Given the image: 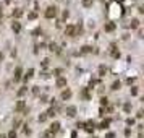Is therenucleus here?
Masks as SVG:
<instances>
[{"instance_id":"6e6552de","label":"nucleus","mask_w":144,"mask_h":138,"mask_svg":"<svg viewBox=\"0 0 144 138\" xmlns=\"http://www.w3.org/2000/svg\"><path fill=\"white\" fill-rule=\"evenodd\" d=\"M23 109H25V101H18V104L15 106V111L20 112V111H23Z\"/></svg>"},{"instance_id":"dca6fc26","label":"nucleus","mask_w":144,"mask_h":138,"mask_svg":"<svg viewBox=\"0 0 144 138\" xmlns=\"http://www.w3.org/2000/svg\"><path fill=\"white\" fill-rule=\"evenodd\" d=\"M112 49H113V50H112V55L115 57V59H118V57H120V52L115 49V46H112Z\"/></svg>"},{"instance_id":"39448f33","label":"nucleus","mask_w":144,"mask_h":138,"mask_svg":"<svg viewBox=\"0 0 144 138\" xmlns=\"http://www.w3.org/2000/svg\"><path fill=\"white\" fill-rule=\"evenodd\" d=\"M58 130H60V124L58 122H53L50 125V132H52V133H55V132H58Z\"/></svg>"},{"instance_id":"393cba45","label":"nucleus","mask_w":144,"mask_h":138,"mask_svg":"<svg viewBox=\"0 0 144 138\" xmlns=\"http://www.w3.org/2000/svg\"><path fill=\"white\" fill-rule=\"evenodd\" d=\"M50 50L52 52H58V46L57 44H50Z\"/></svg>"},{"instance_id":"c9c22d12","label":"nucleus","mask_w":144,"mask_h":138,"mask_svg":"<svg viewBox=\"0 0 144 138\" xmlns=\"http://www.w3.org/2000/svg\"><path fill=\"white\" fill-rule=\"evenodd\" d=\"M5 2H7V3H10V0H5Z\"/></svg>"},{"instance_id":"4468645a","label":"nucleus","mask_w":144,"mask_h":138,"mask_svg":"<svg viewBox=\"0 0 144 138\" xmlns=\"http://www.w3.org/2000/svg\"><path fill=\"white\" fill-rule=\"evenodd\" d=\"M45 114H47V117H53V115H55V109H53V107H50V109L47 111Z\"/></svg>"},{"instance_id":"7ed1b4c3","label":"nucleus","mask_w":144,"mask_h":138,"mask_svg":"<svg viewBox=\"0 0 144 138\" xmlns=\"http://www.w3.org/2000/svg\"><path fill=\"white\" fill-rule=\"evenodd\" d=\"M65 34H67V36H75L76 34V26H73V25L67 26V28H65Z\"/></svg>"},{"instance_id":"f3484780","label":"nucleus","mask_w":144,"mask_h":138,"mask_svg":"<svg viewBox=\"0 0 144 138\" xmlns=\"http://www.w3.org/2000/svg\"><path fill=\"white\" fill-rule=\"evenodd\" d=\"M26 93H28V88L25 86V88H21V89H20V91H18V96H25Z\"/></svg>"},{"instance_id":"2eb2a0df","label":"nucleus","mask_w":144,"mask_h":138,"mask_svg":"<svg viewBox=\"0 0 144 138\" xmlns=\"http://www.w3.org/2000/svg\"><path fill=\"white\" fill-rule=\"evenodd\" d=\"M115 29V25L113 23H109V25H105V31H113Z\"/></svg>"},{"instance_id":"aec40b11","label":"nucleus","mask_w":144,"mask_h":138,"mask_svg":"<svg viewBox=\"0 0 144 138\" xmlns=\"http://www.w3.org/2000/svg\"><path fill=\"white\" fill-rule=\"evenodd\" d=\"M99 73H100V76H104V75H105V73H107V68H105V67H104V65H102V67H100V68H99Z\"/></svg>"},{"instance_id":"f257e3e1","label":"nucleus","mask_w":144,"mask_h":138,"mask_svg":"<svg viewBox=\"0 0 144 138\" xmlns=\"http://www.w3.org/2000/svg\"><path fill=\"white\" fill-rule=\"evenodd\" d=\"M57 15V8L55 7H49L45 10V18H55Z\"/></svg>"},{"instance_id":"f704fd0d","label":"nucleus","mask_w":144,"mask_h":138,"mask_svg":"<svg viewBox=\"0 0 144 138\" xmlns=\"http://www.w3.org/2000/svg\"><path fill=\"white\" fill-rule=\"evenodd\" d=\"M2 57H3V55H2V52H0V60H2Z\"/></svg>"},{"instance_id":"423d86ee","label":"nucleus","mask_w":144,"mask_h":138,"mask_svg":"<svg viewBox=\"0 0 144 138\" xmlns=\"http://www.w3.org/2000/svg\"><path fill=\"white\" fill-rule=\"evenodd\" d=\"M11 29H13L15 33H20V31H21V25H20L18 21H15L13 25H11Z\"/></svg>"},{"instance_id":"0eeeda50","label":"nucleus","mask_w":144,"mask_h":138,"mask_svg":"<svg viewBox=\"0 0 144 138\" xmlns=\"http://www.w3.org/2000/svg\"><path fill=\"white\" fill-rule=\"evenodd\" d=\"M23 16V10L21 8H15L13 10V18H21Z\"/></svg>"},{"instance_id":"b1692460","label":"nucleus","mask_w":144,"mask_h":138,"mask_svg":"<svg viewBox=\"0 0 144 138\" xmlns=\"http://www.w3.org/2000/svg\"><path fill=\"white\" fill-rule=\"evenodd\" d=\"M33 93H34L36 96H39V93H41V89H39V86H33Z\"/></svg>"},{"instance_id":"c85d7f7f","label":"nucleus","mask_w":144,"mask_h":138,"mask_svg":"<svg viewBox=\"0 0 144 138\" xmlns=\"http://www.w3.org/2000/svg\"><path fill=\"white\" fill-rule=\"evenodd\" d=\"M44 136L45 138H53V133H52V132H47V133H44Z\"/></svg>"},{"instance_id":"f03ea898","label":"nucleus","mask_w":144,"mask_h":138,"mask_svg":"<svg viewBox=\"0 0 144 138\" xmlns=\"http://www.w3.org/2000/svg\"><path fill=\"white\" fill-rule=\"evenodd\" d=\"M65 114H67L68 117H75L76 115V107L75 106H68L67 109H65Z\"/></svg>"},{"instance_id":"a211bd4d","label":"nucleus","mask_w":144,"mask_h":138,"mask_svg":"<svg viewBox=\"0 0 144 138\" xmlns=\"http://www.w3.org/2000/svg\"><path fill=\"white\" fill-rule=\"evenodd\" d=\"M120 86H122V85H120V81H115L112 85V89H113V91H117V89H120Z\"/></svg>"},{"instance_id":"cd10ccee","label":"nucleus","mask_w":144,"mask_h":138,"mask_svg":"<svg viewBox=\"0 0 144 138\" xmlns=\"http://www.w3.org/2000/svg\"><path fill=\"white\" fill-rule=\"evenodd\" d=\"M41 103H47V96L45 94H41Z\"/></svg>"},{"instance_id":"4be33fe9","label":"nucleus","mask_w":144,"mask_h":138,"mask_svg":"<svg viewBox=\"0 0 144 138\" xmlns=\"http://www.w3.org/2000/svg\"><path fill=\"white\" fill-rule=\"evenodd\" d=\"M28 18H29V20H36V18H37V13H36V11H33V13L28 15Z\"/></svg>"},{"instance_id":"a878e982","label":"nucleus","mask_w":144,"mask_h":138,"mask_svg":"<svg viewBox=\"0 0 144 138\" xmlns=\"http://www.w3.org/2000/svg\"><path fill=\"white\" fill-rule=\"evenodd\" d=\"M7 136H8V138H16V132H15V130H11Z\"/></svg>"},{"instance_id":"9b49d317","label":"nucleus","mask_w":144,"mask_h":138,"mask_svg":"<svg viewBox=\"0 0 144 138\" xmlns=\"http://www.w3.org/2000/svg\"><path fill=\"white\" fill-rule=\"evenodd\" d=\"M21 78V67H16L15 70V80H20Z\"/></svg>"},{"instance_id":"72a5a7b5","label":"nucleus","mask_w":144,"mask_h":138,"mask_svg":"<svg viewBox=\"0 0 144 138\" xmlns=\"http://www.w3.org/2000/svg\"><path fill=\"white\" fill-rule=\"evenodd\" d=\"M0 138H7V135H0Z\"/></svg>"},{"instance_id":"9d476101","label":"nucleus","mask_w":144,"mask_h":138,"mask_svg":"<svg viewBox=\"0 0 144 138\" xmlns=\"http://www.w3.org/2000/svg\"><path fill=\"white\" fill-rule=\"evenodd\" d=\"M65 85H67V80H65V78H58L57 80V86L58 88H63Z\"/></svg>"},{"instance_id":"473e14b6","label":"nucleus","mask_w":144,"mask_h":138,"mask_svg":"<svg viewBox=\"0 0 144 138\" xmlns=\"http://www.w3.org/2000/svg\"><path fill=\"white\" fill-rule=\"evenodd\" d=\"M113 136H115L113 133H107V138H113Z\"/></svg>"},{"instance_id":"c756f323","label":"nucleus","mask_w":144,"mask_h":138,"mask_svg":"<svg viewBox=\"0 0 144 138\" xmlns=\"http://www.w3.org/2000/svg\"><path fill=\"white\" fill-rule=\"evenodd\" d=\"M49 59H44V60H42V67H47V65H49Z\"/></svg>"},{"instance_id":"f8f14e48","label":"nucleus","mask_w":144,"mask_h":138,"mask_svg":"<svg viewBox=\"0 0 144 138\" xmlns=\"http://www.w3.org/2000/svg\"><path fill=\"white\" fill-rule=\"evenodd\" d=\"M33 73H34V70H33V68H29V70L26 71V76H25V81H28V80H29V78H31V76H33Z\"/></svg>"},{"instance_id":"7c9ffc66","label":"nucleus","mask_w":144,"mask_h":138,"mask_svg":"<svg viewBox=\"0 0 144 138\" xmlns=\"http://www.w3.org/2000/svg\"><path fill=\"white\" fill-rule=\"evenodd\" d=\"M126 124L128 125H133L134 124V119H126Z\"/></svg>"},{"instance_id":"412c9836","label":"nucleus","mask_w":144,"mask_h":138,"mask_svg":"<svg viewBox=\"0 0 144 138\" xmlns=\"http://www.w3.org/2000/svg\"><path fill=\"white\" fill-rule=\"evenodd\" d=\"M109 124H110V120H104V122L100 124V128H107V127H109Z\"/></svg>"},{"instance_id":"2f4dec72","label":"nucleus","mask_w":144,"mask_h":138,"mask_svg":"<svg viewBox=\"0 0 144 138\" xmlns=\"http://www.w3.org/2000/svg\"><path fill=\"white\" fill-rule=\"evenodd\" d=\"M131 94L136 96V94H138V88H131Z\"/></svg>"},{"instance_id":"1a4fd4ad","label":"nucleus","mask_w":144,"mask_h":138,"mask_svg":"<svg viewBox=\"0 0 144 138\" xmlns=\"http://www.w3.org/2000/svg\"><path fill=\"white\" fill-rule=\"evenodd\" d=\"M89 52H92V47L91 46H83L81 47V54H89Z\"/></svg>"},{"instance_id":"6ab92c4d","label":"nucleus","mask_w":144,"mask_h":138,"mask_svg":"<svg viewBox=\"0 0 144 138\" xmlns=\"http://www.w3.org/2000/svg\"><path fill=\"white\" fill-rule=\"evenodd\" d=\"M47 120V114L44 112V114H41V115H39V122H45Z\"/></svg>"},{"instance_id":"20e7f679","label":"nucleus","mask_w":144,"mask_h":138,"mask_svg":"<svg viewBox=\"0 0 144 138\" xmlns=\"http://www.w3.org/2000/svg\"><path fill=\"white\" fill-rule=\"evenodd\" d=\"M70 98H71V91H70V89H63V91H62V99L67 101Z\"/></svg>"},{"instance_id":"bb28decb","label":"nucleus","mask_w":144,"mask_h":138,"mask_svg":"<svg viewBox=\"0 0 144 138\" xmlns=\"http://www.w3.org/2000/svg\"><path fill=\"white\" fill-rule=\"evenodd\" d=\"M123 107H125V111H126V112H130V111H131V104H130V103H126Z\"/></svg>"},{"instance_id":"5701e85b","label":"nucleus","mask_w":144,"mask_h":138,"mask_svg":"<svg viewBox=\"0 0 144 138\" xmlns=\"http://www.w3.org/2000/svg\"><path fill=\"white\" fill-rule=\"evenodd\" d=\"M83 5H84V7H91V5H92V0H83Z\"/></svg>"},{"instance_id":"ddd939ff","label":"nucleus","mask_w":144,"mask_h":138,"mask_svg":"<svg viewBox=\"0 0 144 138\" xmlns=\"http://www.w3.org/2000/svg\"><path fill=\"white\" fill-rule=\"evenodd\" d=\"M138 26H139V20L133 18V20H131V28H138Z\"/></svg>"}]
</instances>
